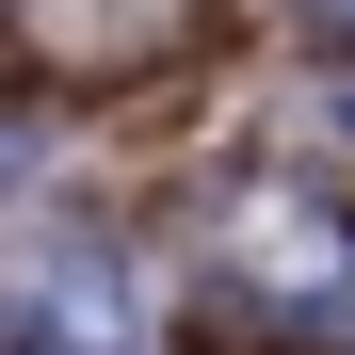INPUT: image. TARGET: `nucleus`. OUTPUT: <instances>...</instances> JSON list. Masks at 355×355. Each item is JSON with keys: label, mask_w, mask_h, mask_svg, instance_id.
I'll return each mask as SVG.
<instances>
[{"label": "nucleus", "mask_w": 355, "mask_h": 355, "mask_svg": "<svg viewBox=\"0 0 355 355\" xmlns=\"http://www.w3.org/2000/svg\"><path fill=\"white\" fill-rule=\"evenodd\" d=\"M0 355H146V291L113 243H33L0 275Z\"/></svg>", "instance_id": "1"}, {"label": "nucleus", "mask_w": 355, "mask_h": 355, "mask_svg": "<svg viewBox=\"0 0 355 355\" xmlns=\"http://www.w3.org/2000/svg\"><path fill=\"white\" fill-rule=\"evenodd\" d=\"M210 243H226L243 291H275V307H339V291H355V226L323 194H291V178H243V194L210 210Z\"/></svg>", "instance_id": "2"}, {"label": "nucleus", "mask_w": 355, "mask_h": 355, "mask_svg": "<svg viewBox=\"0 0 355 355\" xmlns=\"http://www.w3.org/2000/svg\"><path fill=\"white\" fill-rule=\"evenodd\" d=\"M146 33H178V0H113V49H146Z\"/></svg>", "instance_id": "3"}, {"label": "nucleus", "mask_w": 355, "mask_h": 355, "mask_svg": "<svg viewBox=\"0 0 355 355\" xmlns=\"http://www.w3.org/2000/svg\"><path fill=\"white\" fill-rule=\"evenodd\" d=\"M323 17H339V33H355V0H323Z\"/></svg>", "instance_id": "4"}]
</instances>
